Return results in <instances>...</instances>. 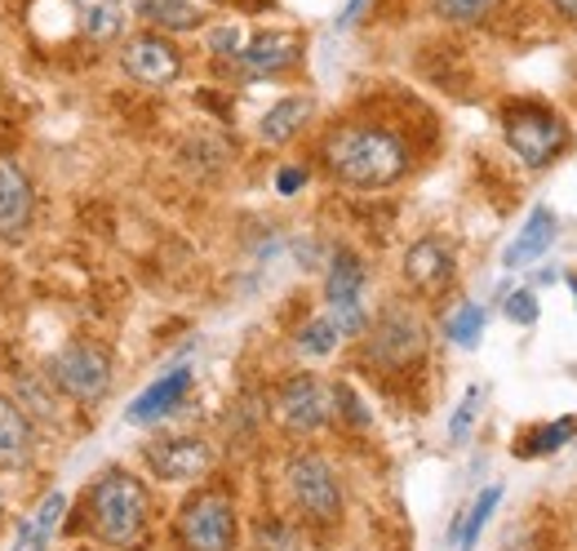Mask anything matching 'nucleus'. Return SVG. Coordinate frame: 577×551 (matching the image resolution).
Here are the masks:
<instances>
[{
    "mask_svg": "<svg viewBox=\"0 0 577 551\" xmlns=\"http://www.w3.org/2000/svg\"><path fill=\"white\" fill-rule=\"evenodd\" d=\"M551 4H556L565 18H577V0H551Z\"/></svg>",
    "mask_w": 577,
    "mask_h": 551,
    "instance_id": "34",
    "label": "nucleus"
},
{
    "mask_svg": "<svg viewBox=\"0 0 577 551\" xmlns=\"http://www.w3.org/2000/svg\"><path fill=\"white\" fill-rule=\"evenodd\" d=\"M276 419L285 423L288 432L311 436V432H320L333 419V396H329V387L315 374H293L288 383H281Z\"/></svg>",
    "mask_w": 577,
    "mask_h": 551,
    "instance_id": "7",
    "label": "nucleus"
},
{
    "mask_svg": "<svg viewBox=\"0 0 577 551\" xmlns=\"http://www.w3.org/2000/svg\"><path fill=\"white\" fill-rule=\"evenodd\" d=\"M422 347H427V334L409 307H391L369 334V361L378 365H409L422 356Z\"/></svg>",
    "mask_w": 577,
    "mask_h": 551,
    "instance_id": "9",
    "label": "nucleus"
},
{
    "mask_svg": "<svg viewBox=\"0 0 577 551\" xmlns=\"http://www.w3.org/2000/svg\"><path fill=\"white\" fill-rule=\"evenodd\" d=\"M556 232H560L556 214H551L547 205H538V209L529 214V223L520 227V236L511 240V249L502 254V263H507V267H529V263H538V258L556 245Z\"/></svg>",
    "mask_w": 577,
    "mask_h": 551,
    "instance_id": "18",
    "label": "nucleus"
},
{
    "mask_svg": "<svg viewBox=\"0 0 577 551\" xmlns=\"http://www.w3.org/2000/svg\"><path fill=\"white\" fill-rule=\"evenodd\" d=\"M507 142H511V151H516L529 169H538V165H547V160L560 151L565 125H560L551 111H542V107H516V111L507 116Z\"/></svg>",
    "mask_w": 577,
    "mask_h": 551,
    "instance_id": "8",
    "label": "nucleus"
},
{
    "mask_svg": "<svg viewBox=\"0 0 577 551\" xmlns=\"http://www.w3.org/2000/svg\"><path fill=\"white\" fill-rule=\"evenodd\" d=\"M147 463L160 481H196L214 468V450L196 436H169V441L147 445Z\"/></svg>",
    "mask_w": 577,
    "mask_h": 551,
    "instance_id": "11",
    "label": "nucleus"
},
{
    "mask_svg": "<svg viewBox=\"0 0 577 551\" xmlns=\"http://www.w3.org/2000/svg\"><path fill=\"white\" fill-rule=\"evenodd\" d=\"M444 338L458 347H476L485 338V307L480 303H462L449 321H444Z\"/></svg>",
    "mask_w": 577,
    "mask_h": 551,
    "instance_id": "23",
    "label": "nucleus"
},
{
    "mask_svg": "<svg viewBox=\"0 0 577 551\" xmlns=\"http://www.w3.org/2000/svg\"><path fill=\"white\" fill-rule=\"evenodd\" d=\"M498 0H431V9L449 22H480Z\"/></svg>",
    "mask_w": 577,
    "mask_h": 551,
    "instance_id": "27",
    "label": "nucleus"
},
{
    "mask_svg": "<svg viewBox=\"0 0 577 551\" xmlns=\"http://www.w3.org/2000/svg\"><path fill=\"white\" fill-rule=\"evenodd\" d=\"M263 543H272V551H288V530L285 525H263Z\"/></svg>",
    "mask_w": 577,
    "mask_h": 551,
    "instance_id": "32",
    "label": "nucleus"
},
{
    "mask_svg": "<svg viewBox=\"0 0 577 551\" xmlns=\"http://www.w3.org/2000/svg\"><path fill=\"white\" fill-rule=\"evenodd\" d=\"M31 419L22 414V405H13L9 396H0V472H18L31 463Z\"/></svg>",
    "mask_w": 577,
    "mask_h": 551,
    "instance_id": "16",
    "label": "nucleus"
},
{
    "mask_svg": "<svg viewBox=\"0 0 577 551\" xmlns=\"http://www.w3.org/2000/svg\"><path fill=\"white\" fill-rule=\"evenodd\" d=\"M480 405H485V392H480V387H467L462 405H458L453 419H449V441H453V445L471 441V427H476V419H480Z\"/></svg>",
    "mask_w": 577,
    "mask_h": 551,
    "instance_id": "26",
    "label": "nucleus"
},
{
    "mask_svg": "<svg viewBox=\"0 0 577 551\" xmlns=\"http://www.w3.org/2000/svg\"><path fill=\"white\" fill-rule=\"evenodd\" d=\"M187 392H192V370L178 365V370L160 374L143 396H134L129 410H125V419H129V423H160V419H169V414L183 405Z\"/></svg>",
    "mask_w": 577,
    "mask_h": 551,
    "instance_id": "13",
    "label": "nucleus"
},
{
    "mask_svg": "<svg viewBox=\"0 0 577 551\" xmlns=\"http://www.w3.org/2000/svg\"><path fill=\"white\" fill-rule=\"evenodd\" d=\"M507 321L511 325H538V294L534 289H516V294H507Z\"/></svg>",
    "mask_w": 577,
    "mask_h": 551,
    "instance_id": "28",
    "label": "nucleus"
},
{
    "mask_svg": "<svg viewBox=\"0 0 577 551\" xmlns=\"http://www.w3.org/2000/svg\"><path fill=\"white\" fill-rule=\"evenodd\" d=\"M31 214H36L31 178L22 174V165L0 160V240H9V245L22 240L31 227Z\"/></svg>",
    "mask_w": 577,
    "mask_h": 551,
    "instance_id": "12",
    "label": "nucleus"
},
{
    "mask_svg": "<svg viewBox=\"0 0 577 551\" xmlns=\"http://www.w3.org/2000/svg\"><path fill=\"white\" fill-rule=\"evenodd\" d=\"M574 432H577V419H560V423L542 427L538 436L520 441V445H516V454H520V459H538V454H551V450L569 445V441H574Z\"/></svg>",
    "mask_w": 577,
    "mask_h": 551,
    "instance_id": "25",
    "label": "nucleus"
},
{
    "mask_svg": "<svg viewBox=\"0 0 577 551\" xmlns=\"http://www.w3.org/2000/svg\"><path fill=\"white\" fill-rule=\"evenodd\" d=\"M338 343H342V334H338V325H333L329 316H315V321L302 325V334H297V352L311 356V361H324Z\"/></svg>",
    "mask_w": 577,
    "mask_h": 551,
    "instance_id": "24",
    "label": "nucleus"
},
{
    "mask_svg": "<svg viewBox=\"0 0 577 551\" xmlns=\"http://www.w3.org/2000/svg\"><path fill=\"white\" fill-rule=\"evenodd\" d=\"M404 276H409V285L436 294V289L453 276V249H449L440 236H422V240L409 245V254H404Z\"/></svg>",
    "mask_w": 577,
    "mask_h": 551,
    "instance_id": "14",
    "label": "nucleus"
},
{
    "mask_svg": "<svg viewBox=\"0 0 577 551\" xmlns=\"http://www.w3.org/2000/svg\"><path fill=\"white\" fill-rule=\"evenodd\" d=\"M324 165L333 169L338 183H346L355 191H378V187H391L409 169V147L391 129L342 125L324 138Z\"/></svg>",
    "mask_w": 577,
    "mask_h": 551,
    "instance_id": "1",
    "label": "nucleus"
},
{
    "mask_svg": "<svg viewBox=\"0 0 577 551\" xmlns=\"http://www.w3.org/2000/svg\"><path fill=\"white\" fill-rule=\"evenodd\" d=\"M53 383L71 396V401H102V392L111 387V361L98 343H71L53 356Z\"/></svg>",
    "mask_w": 577,
    "mask_h": 551,
    "instance_id": "5",
    "label": "nucleus"
},
{
    "mask_svg": "<svg viewBox=\"0 0 577 551\" xmlns=\"http://www.w3.org/2000/svg\"><path fill=\"white\" fill-rule=\"evenodd\" d=\"M80 31L94 40V45H111L125 36V22H129V4L125 0H67Z\"/></svg>",
    "mask_w": 577,
    "mask_h": 551,
    "instance_id": "17",
    "label": "nucleus"
},
{
    "mask_svg": "<svg viewBox=\"0 0 577 551\" xmlns=\"http://www.w3.org/2000/svg\"><path fill=\"white\" fill-rule=\"evenodd\" d=\"M288 490H293V503L311 516V521H338L342 512V490L329 472V463L320 454H297L288 463Z\"/></svg>",
    "mask_w": 577,
    "mask_h": 551,
    "instance_id": "6",
    "label": "nucleus"
},
{
    "mask_svg": "<svg viewBox=\"0 0 577 551\" xmlns=\"http://www.w3.org/2000/svg\"><path fill=\"white\" fill-rule=\"evenodd\" d=\"M498 503H502V485H489V490L476 499V508H471L462 521H453V543H458V551L476 548V539L485 534V525H489V516L498 512Z\"/></svg>",
    "mask_w": 577,
    "mask_h": 551,
    "instance_id": "22",
    "label": "nucleus"
},
{
    "mask_svg": "<svg viewBox=\"0 0 577 551\" xmlns=\"http://www.w3.org/2000/svg\"><path fill=\"white\" fill-rule=\"evenodd\" d=\"M297 53H302L297 36H288V31H267V36H254L236 58H241V67L258 80V76H276V71L293 67Z\"/></svg>",
    "mask_w": 577,
    "mask_h": 551,
    "instance_id": "15",
    "label": "nucleus"
},
{
    "mask_svg": "<svg viewBox=\"0 0 577 551\" xmlns=\"http://www.w3.org/2000/svg\"><path fill=\"white\" fill-rule=\"evenodd\" d=\"M205 45H209L214 53H223V58H236V53L245 49V36H241V27H214Z\"/></svg>",
    "mask_w": 577,
    "mask_h": 551,
    "instance_id": "29",
    "label": "nucleus"
},
{
    "mask_svg": "<svg viewBox=\"0 0 577 551\" xmlns=\"http://www.w3.org/2000/svg\"><path fill=\"white\" fill-rule=\"evenodd\" d=\"M306 187V169H297V165H285L281 174H276V191L281 196H297Z\"/></svg>",
    "mask_w": 577,
    "mask_h": 551,
    "instance_id": "30",
    "label": "nucleus"
},
{
    "mask_svg": "<svg viewBox=\"0 0 577 551\" xmlns=\"http://www.w3.org/2000/svg\"><path fill=\"white\" fill-rule=\"evenodd\" d=\"M205 4H214V0H205Z\"/></svg>",
    "mask_w": 577,
    "mask_h": 551,
    "instance_id": "36",
    "label": "nucleus"
},
{
    "mask_svg": "<svg viewBox=\"0 0 577 551\" xmlns=\"http://www.w3.org/2000/svg\"><path fill=\"white\" fill-rule=\"evenodd\" d=\"M364 4H369V0H351V4H346V13H342L338 22H342V27H346V22H355V18L364 13Z\"/></svg>",
    "mask_w": 577,
    "mask_h": 551,
    "instance_id": "33",
    "label": "nucleus"
},
{
    "mask_svg": "<svg viewBox=\"0 0 577 551\" xmlns=\"http://www.w3.org/2000/svg\"><path fill=\"white\" fill-rule=\"evenodd\" d=\"M89 516H94V530L102 543L111 548H134L147 530V490L138 476L111 468L94 481L89 490Z\"/></svg>",
    "mask_w": 577,
    "mask_h": 551,
    "instance_id": "2",
    "label": "nucleus"
},
{
    "mask_svg": "<svg viewBox=\"0 0 577 551\" xmlns=\"http://www.w3.org/2000/svg\"><path fill=\"white\" fill-rule=\"evenodd\" d=\"M306 116H311V98H302V94H297V98H281V102L263 116L258 129H263L267 142H288V138L306 125Z\"/></svg>",
    "mask_w": 577,
    "mask_h": 551,
    "instance_id": "21",
    "label": "nucleus"
},
{
    "mask_svg": "<svg viewBox=\"0 0 577 551\" xmlns=\"http://www.w3.org/2000/svg\"><path fill=\"white\" fill-rule=\"evenodd\" d=\"M324 298H329V321L338 325L342 338H355L369 329L364 316V267L355 254H338L324 281Z\"/></svg>",
    "mask_w": 577,
    "mask_h": 551,
    "instance_id": "4",
    "label": "nucleus"
},
{
    "mask_svg": "<svg viewBox=\"0 0 577 551\" xmlns=\"http://www.w3.org/2000/svg\"><path fill=\"white\" fill-rule=\"evenodd\" d=\"M178 539L187 551H232L236 548V512L223 494H201L178 512Z\"/></svg>",
    "mask_w": 577,
    "mask_h": 551,
    "instance_id": "3",
    "label": "nucleus"
},
{
    "mask_svg": "<svg viewBox=\"0 0 577 551\" xmlns=\"http://www.w3.org/2000/svg\"><path fill=\"white\" fill-rule=\"evenodd\" d=\"M569 285H574V294H577V276H569Z\"/></svg>",
    "mask_w": 577,
    "mask_h": 551,
    "instance_id": "35",
    "label": "nucleus"
},
{
    "mask_svg": "<svg viewBox=\"0 0 577 551\" xmlns=\"http://www.w3.org/2000/svg\"><path fill=\"white\" fill-rule=\"evenodd\" d=\"M62 516H67V499H62V494H49V499L40 503V512H36V516L18 530V543H13V551H45Z\"/></svg>",
    "mask_w": 577,
    "mask_h": 551,
    "instance_id": "20",
    "label": "nucleus"
},
{
    "mask_svg": "<svg viewBox=\"0 0 577 551\" xmlns=\"http://www.w3.org/2000/svg\"><path fill=\"white\" fill-rule=\"evenodd\" d=\"M338 401H342V410H346V419H355L360 427L369 423V414H364V405L355 401V392H351V387H338Z\"/></svg>",
    "mask_w": 577,
    "mask_h": 551,
    "instance_id": "31",
    "label": "nucleus"
},
{
    "mask_svg": "<svg viewBox=\"0 0 577 551\" xmlns=\"http://www.w3.org/2000/svg\"><path fill=\"white\" fill-rule=\"evenodd\" d=\"M120 67H125V76H134L138 85H174L178 71H183V58H178V49H174L165 36L143 31V36H129V40H125Z\"/></svg>",
    "mask_w": 577,
    "mask_h": 551,
    "instance_id": "10",
    "label": "nucleus"
},
{
    "mask_svg": "<svg viewBox=\"0 0 577 551\" xmlns=\"http://www.w3.org/2000/svg\"><path fill=\"white\" fill-rule=\"evenodd\" d=\"M134 9H138V18H147L160 31H196V27H205L214 4H205V0H134Z\"/></svg>",
    "mask_w": 577,
    "mask_h": 551,
    "instance_id": "19",
    "label": "nucleus"
}]
</instances>
